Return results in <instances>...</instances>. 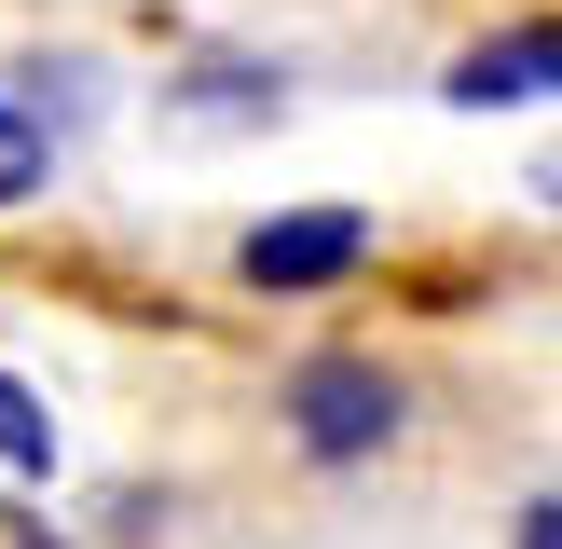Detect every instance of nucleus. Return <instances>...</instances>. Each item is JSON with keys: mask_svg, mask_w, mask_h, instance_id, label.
<instances>
[{"mask_svg": "<svg viewBox=\"0 0 562 549\" xmlns=\"http://www.w3.org/2000/svg\"><path fill=\"white\" fill-rule=\"evenodd\" d=\"M274 426H289L302 467H371L384 439L412 426V384L384 371L371 344H316V357H289V384H274Z\"/></svg>", "mask_w": 562, "mask_h": 549, "instance_id": "nucleus-1", "label": "nucleus"}, {"mask_svg": "<svg viewBox=\"0 0 562 549\" xmlns=\"http://www.w3.org/2000/svg\"><path fill=\"white\" fill-rule=\"evenodd\" d=\"M234 274L261 302L357 289V274H371V206H274V220H247V234H234Z\"/></svg>", "mask_w": 562, "mask_h": 549, "instance_id": "nucleus-2", "label": "nucleus"}, {"mask_svg": "<svg viewBox=\"0 0 562 549\" xmlns=\"http://www.w3.org/2000/svg\"><path fill=\"white\" fill-rule=\"evenodd\" d=\"M439 97L453 110H536V97H562V14H521V27H494V42H467Z\"/></svg>", "mask_w": 562, "mask_h": 549, "instance_id": "nucleus-3", "label": "nucleus"}, {"mask_svg": "<svg viewBox=\"0 0 562 549\" xmlns=\"http://www.w3.org/2000/svg\"><path fill=\"white\" fill-rule=\"evenodd\" d=\"M274 97H289V82H274L261 55H206V69L179 82V110H206V124H274Z\"/></svg>", "mask_w": 562, "mask_h": 549, "instance_id": "nucleus-4", "label": "nucleus"}, {"mask_svg": "<svg viewBox=\"0 0 562 549\" xmlns=\"http://www.w3.org/2000/svg\"><path fill=\"white\" fill-rule=\"evenodd\" d=\"M42 179H55V124L27 97H0V206H42Z\"/></svg>", "mask_w": 562, "mask_h": 549, "instance_id": "nucleus-5", "label": "nucleus"}, {"mask_svg": "<svg viewBox=\"0 0 562 549\" xmlns=\"http://www.w3.org/2000/svg\"><path fill=\"white\" fill-rule=\"evenodd\" d=\"M0 467H14V481H55V412H42V384H14V371H0Z\"/></svg>", "mask_w": 562, "mask_h": 549, "instance_id": "nucleus-6", "label": "nucleus"}, {"mask_svg": "<svg viewBox=\"0 0 562 549\" xmlns=\"http://www.w3.org/2000/svg\"><path fill=\"white\" fill-rule=\"evenodd\" d=\"M508 549H562V494H536V508L508 522Z\"/></svg>", "mask_w": 562, "mask_h": 549, "instance_id": "nucleus-7", "label": "nucleus"}, {"mask_svg": "<svg viewBox=\"0 0 562 549\" xmlns=\"http://www.w3.org/2000/svg\"><path fill=\"white\" fill-rule=\"evenodd\" d=\"M536 192H549V206H562V152H549V165H536Z\"/></svg>", "mask_w": 562, "mask_h": 549, "instance_id": "nucleus-8", "label": "nucleus"}]
</instances>
